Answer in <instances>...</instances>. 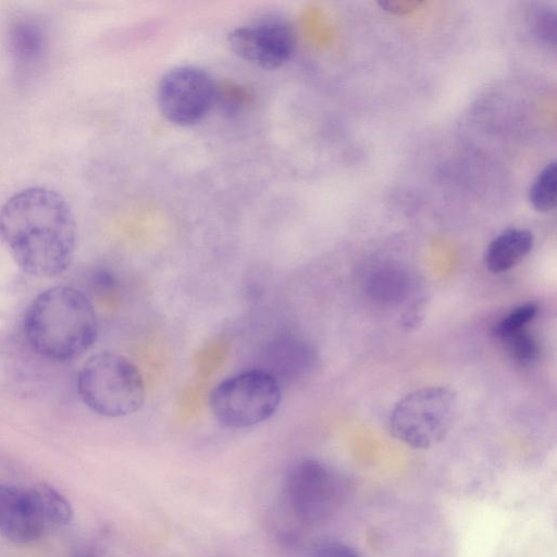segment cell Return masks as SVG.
Returning a JSON list of instances; mask_svg holds the SVG:
<instances>
[{"mask_svg":"<svg viewBox=\"0 0 557 557\" xmlns=\"http://www.w3.org/2000/svg\"><path fill=\"white\" fill-rule=\"evenodd\" d=\"M76 238L73 211L51 188H23L0 207V242L16 265L32 276L64 273L73 261Z\"/></svg>","mask_w":557,"mask_h":557,"instance_id":"cell-1","label":"cell"},{"mask_svg":"<svg viewBox=\"0 0 557 557\" xmlns=\"http://www.w3.org/2000/svg\"><path fill=\"white\" fill-rule=\"evenodd\" d=\"M23 330L37 355L53 362H69L92 347L98 336V319L83 292L58 285L34 298L25 312Z\"/></svg>","mask_w":557,"mask_h":557,"instance_id":"cell-2","label":"cell"},{"mask_svg":"<svg viewBox=\"0 0 557 557\" xmlns=\"http://www.w3.org/2000/svg\"><path fill=\"white\" fill-rule=\"evenodd\" d=\"M77 393L92 412L121 418L140 409L146 387L139 369L128 358L101 351L89 357L81 368Z\"/></svg>","mask_w":557,"mask_h":557,"instance_id":"cell-3","label":"cell"},{"mask_svg":"<svg viewBox=\"0 0 557 557\" xmlns=\"http://www.w3.org/2000/svg\"><path fill=\"white\" fill-rule=\"evenodd\" d=\"M282 400L281 385L255 368L220 382L210 394V409L220 424L245 429L270 419Z\"/></svg>","mask_w":557,"mask_h":557,"instance_id":"cell-4","label":"cell"},{"mask_svg":"<svg viewBox=\"0 0 557 557\" xmlns=\"http://www.w3.org/2000/svg\"><path fill=\"white\" fill-rule=\"evenodd\" d=\"M457 411V394L448 386L418 388L395 405L389 418L392 434L404 444L426 449L448 433Z\"/></svg>","mask_w":557,"mask_h":557,"instance_id":"cell-5","label":"cell"},{"mask_svg":"<svg viewBox=\"0 0 557 557\" xmlns=\"http://www.w3.org/2000/svg\"><path fill=\"white\" fill-rule=\"evenodd\" d=\"M347 487L337 471L312 459L293 465L284 479L289 510L307 523H320L335 515L347 496Z\"/></svg>","mask_w":557,"mask_h":557,"instance_id":"cell-6","label":"cell"},{"mask_svg":"<svg viewBox=\"0 0 557 557\" xmlns=\"http://www.w3.org/2000/svg\"><path fill=\"white\" fill-rule=\"evenodd\" d=\"M216 84L203 69L181 65L169 70L157 88L161 114L178 126L201 121L215 102Z\"/></svg>","mask_w":557,"mask_h":557,"instance_id":"cell-7","label":"cell"},{"mask_svg":"<svg viewBox=\"0 0 557 557\" xmlns=\"http://www.w3.org/2000/svg\"><path fill=\"white\" fill-rule=\"evenodd\" d=\"M227 42L238 58L274 70L290 59L296 36L285 20L267 16L236 27L227 35Z\"/></svg>","mask_w":557,"mask_h":557,"instance_id":"cell-8","label":"cell"},{"mask_svg":"<svg viewBox=\"0 0 557 557\" xmlns=\"http://www.w3.org/2000/svg\"><path fill=\"white\" fill-rule=\"evenodd\" d=\"M317 360V352L309 343L284 336L268 343L257 368L270 374L283 387L306 379L314 369Z\"/></svg>","mask_w":557,"mask_h":557,"instance_id":"cell-9","label":"cell"},{"mask_svg":"<svg viewBox=\"0 0 557 557\" xmlns=\"http://www.w3.org/2000/svg\"><path fill=\"white\" fill-rule=\"evenodd\" d=\"M45 531L30 490L0 484V534L13 543L26 544Z\"/></svg>","mask_w":557,"mask_h":557,"instance_id":"cell-10","label":"cell"},{"mask_svg":"<svg viewBox=\"0 0 557 557\" xmlns=\"http://www.w3.org/2000/svg\"><path fill=\"white\" fill-rule=\"evenodd\" d=\"M9 52L18 67L37 66L48 48V36L40 22L33 17H17L8 29Z\"/></svg>","mask_w":557,"mask_h":557,"instance_id":"cell-11","label":"cell"},{"mask_svg":"<svg viewBox=\"0 0 557 557\" xmlns=\"http://www.w3.org/2000/svg\"><path fill=\"white\" fill-rule=\"evenodd\" d=\"M534 237L524 228H508L487 246L484 260L493 273L505 272L519 263L532 249Z\"/></svg>","mask_w":557,"mask_h":557,"instance_id":"cell-12","label":"cell"},{"mask_svg":"<svg viewBox=\"0 0 557 557\" xmlns=\"http://www.w3.org/2000/svg\"><path fill=\"white\" fill-rule=\"evenodd\" d=\"M29 490L47 530L71 521L72 507L57 490L46 484L35 485Z\"/></svg>","mask_w":557,"mask_h":557,"instance_id":"cell-13","label":"cell"},{"mask_svg":"<svg viewBox=\"0 0 557 557\" xmlns=\"http://www.w3.org/2000/svg\"><path fill=\"white\" fill-rule=\"evenodd\" d=\"M529 199L532 207L540 212H547L555 208L557 199L555 161L546 164L537 174L530 187Z\"/></svg>","mask_w":557,"mask_h":557,"instance_id":"cell-14","label":"cell"},{"mask_svg":"<svg viewBox=\"0 0 557 557\" xmlns=\"http://www.w3.org/2000/svg\"><path fill=\"white\" fill-rule=\"evenodd\" d=\"M407 286V277L401 271L387 269L374 273L369 289L373 298L392 302L405 295Z\"/></svg>","mask_w":557,"mask_h":557,"instance_id":"cell-15","label":"cell"},{"mask_svg":"<svg viewBox=\"0 0 557 557\" xmlns=\"http://www.w3.org/2000/svg\"><path fill=\"white\" fill-rule=\"evenodd\" d=\"M510 358L520 366L535 362L540 356V345L535 337L524 329L502 339Z\"/></svg>","mask_w":557,"mask_h":557,"instance_id":"cell-16","label":"cell"},{"mask_svg":"<svg viewBox=\"0 0 557 557\" xmlns=\"http://www.w3.org/2000/svg\"><path fill=\"white\" fill-rule=\"evenodd\" d=\"M536 313L537 306L534 304L518 306L495 324L493 334L504 339L523 330L535 318Z\"/></svg>","mask_w":557,"mask_h":557,"instance_id":"cell-17","label":"cell"},{"mask_svg":"<svg viewBox=\"0 0 557 557\" xmlns=\"http://www.w3.org/2000/svg\"><path fill=\"white\" fill-rule=\"evenodd\" d=\"M245 91L238 86L225 85L221 87L216 85L215 103H218L224 112L232 114L240 110L245 102Z\"/></svg>","mask_w":557,"mask_h":557,"instance_id":"cell-18","label":"cell"},{"mask_svg":"<svg viewBox=\"0 0 557 557\" xmlns=\"http://www.w3.org/2000/svg\"><path fill=\"white\" fill-rule=\"evenodd\" d=\"M308 557H360L349 545L336 541L322 542L315 545Z\"/></svg>","mask_w":557,"mask_h":557,"instance_id":"cell-19","label":"cell"},{"mask_svg":"<svg viewBox=\"0 0 557 557\" xmlns=\"http://www.w3.org/2000/svg\"><path fill=\"white\" fill-rule=\"evenodd\" d=\"M422 4L423 1L420 0H384L379 2L384 11L396 15L411 13Z\"/></svg>","mask_w":557,"mask_h":557,"instance_id":"cell-20","label":"cell"},{"mask_svg":"<svg viewBox=\"0 0 557 557\" xmlns=\"http://www.w3.org/2000/svg\"><path fill=\"white\" fill-rule=\"evenodd\" d=\"M539 33L543 38L548 41L555 42L556 37V22L555 15L545 14L541 16V20L537 23Z\"/></svg>","mask_w":557,"mask_h":557,"instance_id":"cell-21","label":"cell"}]
</instances>
